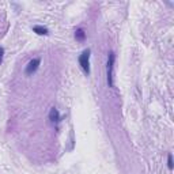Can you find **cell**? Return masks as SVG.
<instances>
[{
	"label": "cell",
	"mask_w": 174,
	"mask_h": 174,
	"mask_svg": "<svg viewBox=\"0 0 174 174\" xmlns=\"http://www.w3.org/2000/svg\"><path fill=\"white\" fill-rule=\"evenodd\" d=\"M40 64H41V59H38V57L33 59V60H30V61L27 63V65H26L25 73H26V75H33V73H34L37 69H38Z\"/></svg>",
	"instance_id": "obj_3"
},
{
	"label": "cell",
	"mask_w": 174,
	"mask_h": 174,
	"mask_svg": "<svg viewBox=\"0 0 174 174\" xmlns=\"http://www.w3.org/2000/svg\"><path fill=\"white\" fill-rule=\"evenodd\" d=\"M167 166H169V170H173V157H172V154H169V157H167Z\"/></svg>",
	"instance_id": "obj_7"
},
{
	"label": "cell",
	"mask_w": 174,
	"mask_h": 174,
	"mask_svg": "<svg viewBox=\"0 0 174 174\" xmlns=\"http://www.w3.org/2000/svg\"><path fill=\"white\" fill-rule=\"evenodd\" d=\"M60 113H59V110L56 108H52L50 112H49V120L52 123H59L60 121Z\"/></svg>",
	"instance_id": "obj_4"
},
{
	"label": "cell",
	"mask_w": 174,
	"mask_h": 174,
	"mask_svg": "<svg viewBox=\"0 0 174 174\" xmlns=\"http://www.w3.org/2000/svg\"><path fill=\"white\" fill-rule=\"evenodd\" d=\"M75 40L79 42H83L84 40H86V33H84L83 29H78L75 31Z\"/></svg>",
	"instance_id": "obj_5"
},
{
	"label": "cell",
	"mask_w": 174,
	"mask_h": 174,
	"mask_svg": "<svg viewBox=\"0 0 174 174\" xmlns=\"http://www.w3.org/2000/svg\"><path fill=\"white\" fill-rule=\"evenodd\" d=\"M3 54H4V49H3V48L0 46V63L3 61Z\"/></svg>",
	"instance_id": "obj_8"
},
{
	"label": "cell",
	"mask_w": 174,
	"mask_h": 174,
	"mask_svg": "<svg viewBox=\"0 0 174 174\" xmlns=\"http://www.w3.org/2000/svg\"><path fill=\"white\" fill-rule=\"evenodd\" d=\"M79 64L82 67L86 75L90 73V49H86L82 52V54L79 56Z\"/></svg>",
	"instance_id": "obj_2"
},
{
	"label": "cell",
	"mask_w": 174,
	"mask_h": 174,
	"mask_svg": "<svg viewBox=\"0 0 174 174\" xmlns=\"http://www.w3.org/2000/svg\"><path fill=\"white\" fill-rule=\"evenodd\" d=\"M114 60H116V54H114V52H109V54H108V64H106V79H108V86L109 87H114V83H113Z\"/></svg>",
	"instance_id": "obj_1"
},
{
	"label": "cell",
	"mask_w": 174,
	"mask_h": 174,
	"mask_svg": "<svg viewBox=\"0 0 174 174\" xmlns=\"http://www.w3.org/2000/svg\"><path fill=\"white\" fill-rule=\"evenodd\" d=\"M33 31L37 33L38 35H46L48 33H49V30H48L46 27H44V26H34V27H33Z\"/></svg>",
	"instance_id": "obj_6"
}]
</instances>
